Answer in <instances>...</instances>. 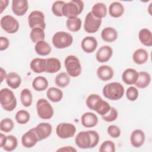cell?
I'll return each mask as SVG.
<instances>
[{
    "instance_id": "1",
    "label": "cell",
    "mask_w": 152,
    "mask_h": 152,
    "mask_svg": "<svg viewBox=\"0 0 152 152\" xmlns=\"http://www.w3.org/2000/svg\"><path fill=\"white\" fill-rule=\"evenodd\" d=\"M102 93L106 98L110 100H118L123 97L125 90L121 83L112 82L103 87Z\"/></svg>"
},
{
    "instance_id": "2",
    "label": "cell",
    "mask_w": 152,
    "mask_h": 152,
    "mask_svg": "<svg viewBox=\"0 0 152 152\" xmlns=\"http://www.w3.org/2000/svg\"><path fill=\"white\" fill-rule=\"evenodd\" d=\"M0 103L6 111H12L17 106V99L12 90L4 88L0 91Z\"/></svg>"
},
{
    "instance_id": "3",
    "label": "cell",
    "mask_w": 152,
    "mask_h": 152,
    "mask_svg": "<svg viewBox=\"0 0 152 152\" xmlns=\"http://www.w3.org/2000/svg\"><path fill=\"white\" fill-rule=\"evenodd\" d=\"M84 4L81 0H72L65 2L63 7V15L69 18L77 17L83 11Z\"/></svg>"
},
{
    "instance_id": "4",
    "label": "cell",
    "mask_w": 152,
    "mask_h": 152,
    "mask_svg": "<svg viewBox=\"0 0 152 152\" xmlns=\"http://www.w3.org/2000/svg\"><path fill=\"white\" fill-rule=\"evenodd\" d=\"M64 65L66 73L71 77H77L82 71L79 59L75 55H68L64 60Z\"/></svg>"
},
{
    "instance_id": "5",
    "label": "cell",
    "mask_w": 152,
    "mask_h": 152,
    "mask_svg": "<svg viewBox=\"0 0 152 152\" xmlns=\"http://www.w3.org/2000/svg\"><path fill=\"white\" fill-rule=\"evenodd\" d=\"M52 43L57 49H65L70 46L73 42L71 34L65 31H58L52 37Z\"/></svg>"
},
{
    "instance_id": "6",
    "label": "cell",
    "mask_w": 152,
    "mask_h": 152,
    "mask_svg": "<svg viewBox=\"0 0 152 152\" xmlns=\"http://www.w3.org/2000/svg\"><path fill=\"white\" fill-rule=\"evenodd\" d=\"M36 111L42 119H50L52 118L54 111L50 103L45 99H40L36 102Z\"/></svg>"
},
{
    "instance_id": "7",
    "label": "cell",
    "mask_w": 152,
    "mask_h": 152,
    "mask_svg": "<svg viewBox=\"0 0 152 152\" xmlns=\"http://www.w3.org/2000/svg\"><path fill=\"white\" fill-rule=\"evenodd\" d=\"M1 27L5 32L13 34L16 33L20 27V24L17 19L10 15H6L1 19Z\"/></svg>"
},
{
    "instance_id": "8",
    "label": "cell",
    "mask_w": 152,
    "mask_h": 152,
    "mask_svg": "<svg viewBox=\"0 0 152 152\" xmlns=\"http://www.w3.org/2000/svg\"><path fill=\"white\" fill-rule=\"evenodd\" d=\"M102 21V19L95 17L91 12H89L85 17L84 29L88 33H94L99 30Z\"/></svg>"
},
{
    "instance_id": "9",
    "label": "cell",
    "mask_w": 152,
    "mask_h": 152,
    "mask_svg": "<svg viewBox=\"0 0 152 152\" xmlns=\"http://www.w3.org/2000/svg\"><path fill=\"white\" fill-rule=\"evenodd\" d=\"M76 132L74 125L71 123H60L56 128V135L61 139H67L73 137Z\"/></svg>"
},
{
    "instance_id": "10",
    "label": "cell",
    "mask_w": 152,
    "mask_h": 152,
    "mask_svg": "<svg viewBox=\"0 0 152 152\" xmlns=\"http://www.w3.org/2000/svg\"><path fill=\"white\" fill-rule=\"evenodd\" d=\"M28 23L29 27L31 29L39 27L45 30L46 28L44 14L40 11L35 10L32 11L28 17Z\"/></svg>"
},
{
    "instance_id": "11",
    "label": "cell",
    "mask_w": 152,
    "mask_h": 152,
    "mask_svg": "<svg viewBox=\"0 0 152 152\" xmlns=\"http://www.w3.org/2000/svg\"><path fill=\"white\" fill-rule=\"evenodd\" d=\"M92 137L90 131H81L75 138V143L81 149L92 148Z\"/></svg>"
},
{
    "instance_id": "12",
    "label": "cell",
    "mask_w": 152,
    "mask_h": 152,
    "mask_svg": "<svg viewBox=\"0 0 152 152\" xmlns=\"http://www.w3.org/2000/svg\"><path fill=\"white\" fill-rule=\"evenodd\" d=\"M38 141L39 139L34 128L26 132L21 137V144L26 148L33 147Z\"/></svg>"
},
{
    "instance_id": "13",
    "label": "cell",
    "mask_w": 152,
    "mask_h": 152,
    "mask_svg": "<svg viewBox=\"0 0 152 152\" xmlns=\"http://www.w3.org/2000/svg\"><path fill=\"white\" fill-rule=\"evenodd\" d=\"M35 132L38 137L39 141H42L43 140L48 138L52 130V125L47 122H41L37 125L36 127L34 128Z\"/></svg>"
},
{
    "instance_id": "14",
    "label": "cell",
    "mask_w": 152,
    "mask_h": 152,
    "mask_svg": "<svg viewBox=\"0 0 152 152\" xmlns=\"http://www.w3.org/2000/svg\"><path fill=\"white\" fill-rule=\"evenodd\" d=\"M112 55V48L108 45H104L101 46L97 51L96 58L99 62L104 63L107 62L111 58Z\"/></svg>"
},
{
    "instance_id": "15",
    "label": "cell",
    "mask_w": 152,
    "mask_h": 152,
    "mask_svg": "<svg viewBox=\"0 0 152 152\" xmlns=\"http://www.w3.org/2000/svg\"><path fill=\"white\" fill-rule=\"evenodd\" d=\"M28 8L27 0H13L12 1L11 8L13 13L17 16H23L27 11Z\"/></svg>"
},
{
    "instance_id": "16",
    "label": "cell",
    "mask_w": 152,
    "mask_h": 152,
    "mask_svg": "<svg viewBox=\"0 0 152 152\" xmlns=\"http://www.w3.org/2000/svg\"><path fill=\"white\" fill-rule=\"evenodd\" d=\"M97 40L93 36L85 37L81 41V47L84 52L87 53H93L97 47Z\"/></svg>"
},
{
    "instance_id": "17",
    "label": "cell",
    "mask_w": 152,
    "mask_h": 152,
    "mask_svg": "<svg viewBox=\"0 0 152 152\" xmlns=\"http://www.w3.org/2000/svg\"><path fill=\"white\" fill-rule=\"evenodd\" d=\"M145 136L143 131L140 129L133 131L130 136V142L132 147L139 148L142 146L145 141Z\"/></svg>"
},
{
    "instance_id": "18",
    "label": "cell",
    "mask_w": 152,
    "mask_h": 152,
    "mask_svg": "<svg viewBox=\"0 0 152 152\" xmlns=\"http://www.w3.org/2000/svg\"><path fill=\"white\" fill-rule=\"evenodd\" d=\"M97 77L102 81H106L111 80L114 75L113 68L106 65L100 66L97 69Z\"/></svg>"
},
{
    "instance_id": "19",
    "label": "cell",
    "mask_w": 152,
    "mask_h": 152,
    "mask_svg": "<svg viewBox=\"0 0 152 152\" xmlns=\"http://www.w3.org/2000/svg\"><path fill=\"white\" fill-rule=\"evenodd\" d=\"M82 125L85 128H93L97 125L98 118L93 112H86L82 115L81 118Z\"/></svg>"
},
{
    "instance_id": "20",
    "label": "cell",
    "mask_w": 152,
    "mask_h": 152,
    "mask_svg": "<svg viewBox=\"0 0 152 152\" xmlns=\"http://www.w3.org/2000/svg\"><path fill=\"white\" fill-rule=\"evenodd\" d=\"M138 78V72L133 68L126 69L122 74V80L127 85L135 84Z\"/></svg>"
},
{
    "instance_id": "21",
    "label": "cell",
    "mask_w": 152,
    "mask_h": 152,
    "mask_svg": "<svg viewBox=\"0 0 152 152\" xmlns=\"http://www.w3.org/2000/svg\"><path fill=\"white\" fill-rule=\"evenodd\" d=\"M30 67L34 72L37 74L46 72V59L34 58L30 62Z\"/></svg>"
},
{
    "instance_id": "22",
    "label": "cell",
    "mask_w": 152,
    "mask_h": 152,
    "mask_svg": "<svg viewBox=\"0 0 152 152\" xmlns=\"http://www.w3.org/2000/svg\"><path fill=\"white\" fill-rule=\"evenodd\" d=\"M101 37L106 42L111 43L118 38V32L115 28L112 27H107L103 28L101 32Z\"/></svg>"
},
{
    "instance_id": "23",
    "label": "cell",
    "mask_w": 152,
    "mask_h": 152,
    "mask_svg": "<svg viewBox=\"0 0 152 152\" xmlns=\"http://www.w3.org/2000/svg\"><path fill=\"white\" fill-rule=\"evenodd\" d=\"M61 64L60 61L56 58L46 59V72L54 74L61 69Z\"/></svg>"
},
{
    "instance_id": "24",
    "label": "cell",
    "mask_w": 152,
    "mask_h": 152,
    "mask_svg": "<svg viewBox=\"0 0 152 152\" xmlns=\"http://www.w3.org/2000/svg\"><path fill=\"white\" fill-rule=\"evenodd\" d=\"M132 59L133 61L138 65L144 64L148 59V53L145 49L139 48L134 52Z\"/></svg>"
},
{
    "instance_id": "25",
    "label": "cell",
    "mask_w": 152,
    "mask_h": 152,
    "mask_svg": "<svg viewBox=\"0 0 152 152\" xmlns=\"http://www.w3.org/2000/svg\"><path fill=\"white\" fill-rule=\"evenodd\" d=\"M150 83V74L146 71H141L138 72V78L135 83V85L139 88H145L149 86Z\"/></svg>"
},
{
    "instance_id": "26",
    "label": "cell",
    "mask_w": 152,
    "mask_h": 152,
    "mask_svg": "<svg viewBox=\"0 0 152 152\" xmlns=\"http://www.w3.org/2000/svg\"><path fill=\"white\" fill-rule=\"evenodd\" d=\"M124 7L119 2H113L109 7V14L113 18H119L124 13Z\"/></svg>"
},
{
    "instance_id": "27",
    "label": "cell",
    "mask_w": 152,
    "mask_h": 152,
    "mask_svg": "<svg viewBox=\"0 0 152 152\" xmlns=\"http://www.w3.org/2000/svg\"><path fill=\"white\" fill-rule=\"evenodd\" d=\"M5 80L7 85L12 89L18 88L21 83V77L15 72H10L7 74Z\"/></svg>"
},
{
    "instance_id": "28",
    "label": "cell",
    "mask_w": 152,
    "mask_h": 152,
    "mask_svg": "<svg viewBox=\"0 0 152 152\" xmlns=\"http://www.w3.org/2000/svg\"><path fill=\"white\" fill-rule=\"evenodd\" d=\"M138 39L144 46L148 47L152 46V33L149 29L144 28L140 30L138 33Z\"/></svg>"
},
{
    "instance_id": "29",
    "label": "cell",
    "mask_w": 152,
    "mask_h": 152,
    "mask_svg": "<svg viewBox=\"0 0 152 152\" xmlns=\"http://www.w3.org/2000/svg\"><path fill=\"white\" fill-rule=\"evenodd\" d=\"M46 96L51 102L56 103L60 102L63 98V92L57 87H52L46 91Z\"/></svg>"
},
{
    "instance_id": "30",
    "label": "cell",
    "mask_w": 152,
    "mask_h": 152,
    "mask_svg": "<svg viewBox=\"0 0 152 152\" xmlns=\"http://www.w3.org/2000/svg\"><path fill=\"white\" fill-rule=\"evenodd\" d=\"M34 50L40 56L48 55L52 50L50 45L46 41H40L35 44Z\"/></svg>"
},
{
    "instance_id": "31",
    "label": "cell",
    "mask_w": 152,
    "mask_h": 152,
    "mask_svg": "<svg viewBox=\"0 0 152 152\" xmlns=\"http://www.w3.org/2000/svg\"><path fill=\"white\" fill-rule=\"evenodd\" d=\"M91 12L95 17L102 19L107 15V8L104 4L97 2L92 7Z\"/></svg>"
},
{
    "instance_id": "32",
    "label": "cell",
    "mask_w": 152,
    "mask_h": 152,
    "mask_svg": "<svg viewBox=\"0 0 152 152\" xmlns=\"http://www.w3.org/2000/svg\"><path fill=\"white\" fill-rule=\"evenodd\" d=\"M48 87V80L43 76L36 77L32 81V87L37 91H42Z\"/></svg>"
},
{
    "instance_id": "33",
    "label": "cell",
    "mask_w": 152,
    "mask_h": 152,
    "mask_svg": "<svg viewBox=\"0 0 152 152\" xmlns=\"http://www.w3.org/2000/svg\"><path fill=\"white\" fill-rule=\"evenodd\" d=\"M111 106L106 101L103 100L102 97L96 102L93 110L96 111L99 115L103 116L106 115L110 110Z\"/></svg>"
},
{
    "instance_id": "34",
    "label": "cell",
    "mask_w": 152,
    "mask_h": 152,
    "mask_svg": "<svg viewBox=\"0 0 152 152\" xmlns=\"http://www.w3.org/2000/svg\"><path fill=\"white\" fill-rule=\"evenodd\" d=\"M82 21L79 17L69 18L66 21L67 28L72 32L78 31L81 27Z\"/></svg>"
},
{
    "instance_id": "35",
    "label": "cell",
    "mask_w": 152,
    "mask_h": 152,
    "mask_svg": "<svg viewBox=\"0 0 152 152\" xmlns=\"http://www.w3.org/2000/svg\"><path fill=\"white\" fill-rule=\"evenodd\" d=\"M70 83L69 75L65 72H62L58 74L55 78V83L57 87L64 88L67 87Z\"/></svg>"
},
{
    "instance_id": "36",
    "label": "cell",
    "mask_w": 152,
    "mask_h": 152,
    "mask_svg": "<svg viewBox=\"0 0 152 152\" xmlns=\"http://www.w3.org/2000/svg\"><path fill=\"white\" fill-rule=\"evenodd\" d=\"M30 38L31 40L35 43L40 41L45 40V33L44 30L39 27H36L31 29L30 33Z\"/></svg>"
},
{
    "instance_id": "37",
    "label": "cell",
    "mask_w": 152,
    "mask_h": 152,
    "mask_svg": "<svg viewBox=\"0 0 152 152\" xmlns=\"http://www.w3.org/2000/svg\"><path fill=\"white\" fill-rule=\"evenodd\" d=\"M20 101L24 107L31 106L33 101V96L31 91L28 88H24L20 93Z\"/></svg>"
},
{
    "instance_id": "38",
    "label": "cell",
    "mask_w": 152,
    "mask_h": 152,
    "mask_svg": "<svg viewBox=\"0 0 152 152\" xmlns=\"http://www.w3.org/2000/svg\"><path fill=\"white\" fill-rule=\"evenodd\" d=\"M30 118V115L29 112L26 110H18L15 116V119L17 122L20 125H24L27 124Z\"/></svg>"
},
{
    "instance_id": "39",
    "label": "cell",
    "mask_w": 152,
    "mask_h": 152,
    "mask_svg": "<svg viewBox=\"0 0 152 152\" xmlns=\"http://www.w3.org/2000/svg\"><path fill=\"white\" fill-rule=\"evenodd\" d=\"M17 145L18 141L17 138L12 135H9L7 136V141L3 149L7 151H12L17 148Z\"/></svg>"
},
{
    "instance_id": "40",
    "label": "cell",
    "mask_w": 152,
    "mask_h": 152,
    "mask_svg": "<svg viewBox=\"0 0 152 152\" xmlns=\"http://www.w3.org/2000/svg\"><path fill=\"white\" fill-rule=\"evenodd\" d=\"M14 127L13 121L9 118H6L1 120L0 122V129L1 131L8 133L11 132Z\"/></svg>"
},
{
    "instance_id": "41",
    "label": "cell",
    "mask_w": 152,
    "mask_h": 152,
    "mask_svg": "<svg viewBox=\"0 0 152 152\" xmlns=\"http://www.w3.org/2000/svg\"><path fill=\"white\" fill-rule=\"evenodd\" d=\"M65 2L64 1H55L52 6V11L53 14L56 17H62V9Z\"/></svg>"
},
{
    "instance_id": "42",
    "label": "cell",
    "mask_w": 152,
    "mask_h": 152,
    "mask_svg": "<svg viewBox=\"0 0 152 152\" xmlns=\"http://www.w3.org/2000/svg\"><path fill=\"white\" fill-rule=\"evenodd\" d=\"M100 152H114L116 150L115 143L110 140L103 141L99 148Z\"/></svg>"
},
{
    "instance_id": "43",
    "label": "cell",
    "mask_w": 152,
    "mask_h": 152,
    "mask_svg": "<svg viewBox=\"0 0 152 152\" xmlns=\"http://www.w3.org/2000/svg\"><path fill=\"white\" fill-rule=\"evenodd\" d=\"M118 116V112L116 108L112 107L109 111L104 115L102 116V118L103 121L107 122H111L115 121Z\"/></svg>"
},
{
    "instance_id": "44",
    "label": "cell",
    "mask_w": 152,
    "mask_h": 152,
    "mask_svg": "<svg viewBox=\"0 0 152 152\" xmlns=\"http://www.w3.org/2000/svg\"><path fill=\"white\" fill-rule=\"evenodd\" d=\"M138 90L137 87L134 86L129 87L126 91V98L131 102L135 101L138 97Z\"/></svg>"
},
{
    "instance_id": "45",
    "label": "cell",
    "mask_w": 152,
    "mask_h": 152,
    "mask_svg": "<svg viewBox=\"0 0 152 152\" xmlns=\"http://www.w3.org/2000/svg\"><path fill=\"white\" fill-rule=\"evenodd\" d=\"M101 98V97L97 94H90L86 99V105L91 110H93L94 107L96 102Z\"/></svg>"
},
{
    "instance_id": "46",
    "label": "cell",
    "mask_w": 152,
    "mask_h": 152,
    "mask_svg": "<svg viewBox=\"0 0 152 152\" xmlns=\"http://www.w3.org/2000/svg\"><path fill=\"white\" fill-rule=\"evenodd\" d=\"M107 132L109 136L113 138H117L120 137L121 131L120 128L115 125H109L107 128Z\"/></svg>"
},
{
    "instance_id": "47",
    "label": "cell",
    "mask_w": 152,
    "mask_h": 152,
    "mask_svg": "<svg viewBox=\"0 0 152 152\" xmlns=\"http://www.w3.org/2000/svg\"><path fill=\"white\" fill-rule=\"evenodd\" d=\"M10 46V41L6 37L4 36L0 37V50L2 51L6 50Z\"/></svg>"
},
{
    "instance_id": "48",
    "label": "cell",
    "mask_w": 152,
    "mask_h": 152,
    "mask_svg": "<svg viewBox=\"0 0 152 152\" xmlns=\"http://www.w3.org/2000/svg\"><path fill=\"white\" fill-rule=\"evenodd\" d=\"M90 132L91 133V137H92V148L95 147L96 146H97V145L98 144L99 142V139H100V137L99 135L98 134V132L96 131H93V130H90Z\"/></svg>"
},
{
    "instance_id": "49",
    "label": "cell",
    "mask_w": 152,
    "mask_h": 152,
    "mask_svg": "<svg viewBox=\"0 0 152 152\" xmlns=\"http://www.w3.org/2000/svg\"><path fill=\"white\" fill-rule=\"evenodd\" d=\"M56 151H65V152H75L77 150L72 146H64L59 148L56 150Z\"/></svg>"
},
{
    "instance_id": "50",
    "label": "cell",
    "mask_w": 152,
    "mask_h": 152,
    "mask_svg": "<svg viewBox=\"0 0 152 152\" xmlns=\"http://www.w3.org/2000/svg\"><path fill=\"white\" fill-rule=\"evenodd\" d=\"M9 3L8 0H2L1 1V5H0V10L1 13L3 12V11L8 7Z\"/></svg>"
},
{
    "instance_id": "51",
    "label": "cell",
    "mask_w": 152,
    "mask_h": 152,
    "mask_svg": "<svg viewBox=\"0 0 152 152\" xmlns=\"http://www.w3.org/2000/svg\"><path fill=\"white\" fill-rule=\"evenodd\" d=\"M7 141V136L5 135L4 134H0V147L3 148L5 144Z\"/></svg>"
},
{
    "instance_id": "52",
    "label": "cell",
    "mask_w": 152,
    "mask_h": 152,
    "mask_svg": "<svg viewBox=\"0 0 152 152\" xmlns=\"http://www.w3.org/2000/svg\"><path fill=\"white\" fill-rule=\"evenodd\" d=\"M0 75H1V83H2L4 79H6L7 74L6 73L5 70H4L2 67H1V69H0Z\"/></svg>"
}]
</instances>
